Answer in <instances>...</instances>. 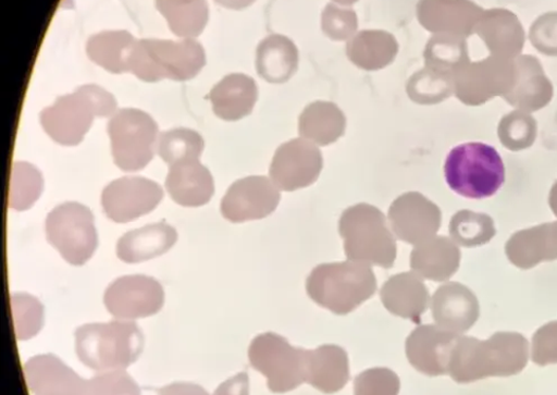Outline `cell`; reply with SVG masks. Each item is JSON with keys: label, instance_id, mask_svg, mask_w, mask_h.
Here are the masks:
<instances>
[{"label": "cell", "instance_id": "cell-1", "mask_svg": "<svg viewBox=\"0 0 557 395\" xmlns=\"http://www.w3.org/2000/svg\"><path fill=\"white\" fill-rule=\"evenodd\" d=\"M306 288L314 304L344 316L374 296L377 280L368 263L348 260L314 268L307 279Z\"/></svg>", "mask_w": 557, "mask_h": 395}, {"label": "cell", "instance_id": "cell-2", "mask_svg": "<svg viewBox=\"0 0 557 395\" xmlns=\"http://www.w3.org/2000/svg\"><path fill=\"white\" fill-rule=\"evenodd\" d=\"M116 108L113 94L97 85H85L44 109L40 120L53 141L63 146H77L96 118L114 115Z\"/></svg>", "mask_w": 557, "mask_h": 395}, {"label": "cell", "instance_id": "cell-3", "mask_svg": "<svg viewBox=\"0 0 557 395\" xmlns=\"http://www.w3.org/2000/svg\"><path fill=\"white\" fill-rule=\"evenodd\" d=\"M450 189L469 199L493 197L506 182V166L495 147L468 143L450 150L444 163Z\"/></svg>", "mask_w": 557, "mask_h": 395}, {"label": "cell", "instance_id": "cell-4", "mask_svg": "<svg viewBox=\"0 0 557 395\" xmlns=\"http://www.w3.org/2000/svg\"><path fill=\"white\" fill-rule=\"evenodd\" d=\"M339 234L348 260L392 269L397 258V242L385 215L369 203L350 206L339 221Z\"/></svg>", "mask_w": 557, "mask_h": 395}, {"label": "cell", "instance_id": "cell-5", "mask_svg": "<svg viewBox=\"0 0 557 395\" xmlns=\"http://www.w3.org/2000/svg\"><path fill=\"white\" fill-rule=\"evenodd\" d=\"M144 337L132 322L87 324L76 332L81 361L92 370H123L135 363L143 351Z\"/></svg>", "mask_w": 557, "mask_h": 395}, {"label": "cell", "instance_id": "cell-6", "mask_svg": "<svg viewBox=\"0 0 557 395\" xmlns=\"http://www.w3.org/2000/svg\"><path fill=\"white\" fill-rule=\"evenodd\" d=\"M207 64L202 46L194 39L138 40L129 60V72L146 83L162 79L187 82Z\"/></svg>", "mask_w": 557, "mask_h": 395}, {"label": "cell", "instance_id": "cell-7", "mask_svg": "<svg viewBox=\"0 0 557 395\" xmlns=\"http://www.w3.org/2000/svg\"><path fill=\"white\" fill-rule=\"evenodd\" d=\"M156 121L139 109H121L108 123L111 153L124 172L141 171L150 163L158 145Z\"/></svg>", "mask_w": 557, "mask_h": 395}, {"label": "cell", "instance_id": "cell-8", "mask_svg": "<svg viewBox=\"0 0 557 395\" xmlns=\"http://www.w3.org/2000/svg\"><path fill=\"white\" fill-rule=\"evenodd\" d=\"M46 233L51 246L74 267L84 266L98 247L95 217L79 202L55 207L47 217Z\"/></svg>", "mask_w": 557, "mask_h": 395}, {"label": "cell", "instance_id": "cell-9", "mask_svg": "<svg viewBox=\"0 0 557 395\" xmlns=\"http://www.w3.org/2000/svg\"><path fill=\"white\" fill-rule=\"evenodd\" d=\"M306 349L271 332L255 337L249 348L251 366L265 375L273 393H287L306 383Z\"/></svg>", "mask_w": 557, "mask_h": 395}, {"label": "cell", "instance_id": "cell-10", "mask_svg": "<svg viewBox=\"0 0 557 395\" xmlns=\"http://www.w3.org/2000/svg\"><path fill=\"white\" fill-rule=\"evenodd\" d=\"M323 156L318 145L295 138L276 149L270 165V177L281 192L305 189L319 180Z\"/></svg>", "mask_w": 557, "mask_h": 395}, {"label": "cell", "instance_id": "cell-11", "mask_svg": "<svg viewBox=\"0 0 557 395\" xmlns=\"http://www.w3.org/2000/svg\"><path fill=\"white\" fill-rule=\"evenodd\" d=\"M164 304L160 282L147 275H126L111 284L104 294L108 311L124 321L158 313Z\"/></svg>", "mask_w": 557, "mask_h": 395}, {"label": "cell", "instance_id": "cell-12", "mask_svg": "<svg viewBox=\"0 0 557 395\" xmlns=\"http://www.w3.org/2000/svg\"><path fill=\"white\" fill-rule=\"evenodd\" d=\"M162 198L158 183L145 177H123L106 186L101 202L110 220L127 223L154 211Z\"/></svg>", "mask_w": 557, "mask_h": 395}, {"label": "cell", "instance_id": "cell-13", "mask_svg": "<svg viewBox=\"0 0 557 395\" xmlns=\"http://www.w3.org/2000/svg\"><path fill=\"white\" fill-rule=\"evenodd\" d=\"M281 190L267 176H250L235 182L221 200V213L233 223L262 220L281 202Z\"/></svg>", "mask_w": 557, "mask_h": 395}, {"label": "cell", "instance_id": "cell-14", "mask_svg": "<svg viewBox=\"0 0 557 395\" xmlns=\"http://www.w3.org/2000/svg\"><path fill=\"white\" fill-rule=\"evenodd\" d=\"M24 373L35 395H88V381L53 355L33 357L25 365Z\"/></svg>", "mask_w": 557, "mask_h": 395}, {"label": "cell", "instance_id": "cell-15", "mask_svg": "<svg viewBox=\"0 0 557 395\" xmlns=\"http://www.w3.org/2000/svg\"><path fill=\"white\" fill-rule=\"evenodd\" d=\"M457 342L454 334L434 326L416 329L406 341V355L418 371L426 375L448 372L453 348Z\"/></svg>", "mask_w": 557, "mask_h": 395}, {"label": "cell", "instance_id": "cell-16", "mask_svg": "<svg viewBox=\"0 0 557 395\" xmlns=\"http://www.w3.org/2000/svg\"><path fill=\"white\" fill-rule=\"evenodd\" d=\"M209 100L219 119L236 122L251 114L258 100V87L249 75L233 73L212 88Z\"/></svg>", "mask_w": 557, "mask_h": 395}, {"label": "cell", "instance_id": "cell-17", "mask_svg": "<svg viewBox=\"0 0 557 395\" xmlns=\"http://www.w3.org/2000/svg\"><path fill=\"white\" fill-rule=\"evenodd\" d=\"M165 189L175 202L184 207L207 205L214 194V181L207 166L187 161L171 166Z\"/></svg>", "mask_w": 557, "mask_h": 395}, {"label": "cell", "instance_id": "cell-18", "mask_svg": "<svg viewBox=\"0 0 557 395\" xmlns=\"http://www.w3.org/2000/svg\"><path fill=\"white\" fill-rule=\"evenodd\" d=\"M349 381L348 355L339 346L307 350L306 383L326 394L337 393Z\"/></svg>", "mask_w": 557, "mask_h": 395}, {"label": "cell", "instance_id": "cell-19", "mask_svg": "<svg viewBox=\"0 0 557 395\" xmlns=\"http://www.w3.org/2000/svg\"><path fill=\"white\" fill-rule=\"evenodd\" d=\"M177 240V232L164 222L148 224L128 232L117 243V256L126 263H138L170 251Z\"/></svg>", "mask_w": 557, "mask_h": 395}, {"label": "cell", "instance_id": "cell-20", "mask_svg": "<svg viewBox=\"0 0 557 395\" xmlns=\"http://www.w3.org/2000/svg\"><path fill=\"white\" fill-rule=\"evenodd\" d=\"M432 205L417 193L399 196L389 206L388 221L396 237L408 244L419 243L430 233Z\"/></svg>", "mask_w": 557, "mask_h": 395}, {"label": "cell", "instance_id": "cell-21", "mask_svg": "<svg viewBox=\"0 0 557 395\" xmlns=\"http://www.w3.org/2000/svg\"><path fill=\"white\" fill-rule=\"evenodd\" d=\"M385 309L404 319L418 322L426 308L429 295L422 282L410 272L389 277L381 291Z\"/></svg>", "mask_w": 557, "mask_h": 395}, {"label": "cell", "instance_id": "cell-22", "mask_svg": "<svg viewBox=\"0 0 557 395\" xmlns=\"http://www.w3.org/2000/svg\"><path fill=\"white\" fill-rule=\"evenodd\" d=\"M399 46L395 36L383 30H363L347 45L349 61L366 71H377L392 64Z\"/></svg>", "mask_w": 557, "mask_h": 395}, {"label": "cell", "instance_id": "cell-23", "mask_svg": "<svg viewBox=\"0 0 557 395\" xmlns=\"http://www.w3.org/2000/svg\"><path fill=\"white\" fill-rule=\"evenodd\" d=\"M256 66L268 83L285 84L299 66V51L286 36H269L257 49Z\"/></svg>", "mask_w": 557, "mask_h": 395}, {"label": "cell", "instance_id": "cell-24", "mask_svg": "<svg viewBox=\"0 0 557 395\" xmlns=\"http://www.w3.org/2000/svg\"><path fill=\"white\" fill-rule=\"evenodd\" d=\"M346 118L337 104L315 101L309 104L299 120L302 138L318 146H329L345 135Z\"/></svg>", "mask_w": 557, "mask_h": 395}, {"label": "cell", "instance_id": "cell-25", "mask_svg": "<svg viewBox=\"0 0 557 395\" xmlns=\"http://www.w3.org/2000/svg\"><path fill=\"white\" fill-rule=\"evenodd\" d=\"M138 40L126 30L102 32L89 37L86 51L91 62L111 73L129 72L132 60Z\"/></svg>", "mask_w": 557, "mask_h": 395}, {"label": "cell", "instance_id": "cell-26", "mask_svg": "<svg viewBox=\"0 0 557 395\" xmlns=\"http://www.w3.org/2000/svg\"><path fill=\"white\" fill-rule=\"evenodd\" d=\"M157 8L182 39H195L209 22L207 0H157Z\"/></svg>", "mask_w": 557, "mask_h": 395}, {"label": "cell", "instance_id": "cell-27", "mask_svg": "<svg viewBox=\"0 0 557 395\" xmlns=\"http://www.w3.org/2000/svg\"><path fill=\"white\" fill-rule=\"evenodd\" d=\"M206 143L198 132L190 128H173L162 132L157 152L171 166L181 162L198 161Z\"/></svg>", "mask_w": 557, "mask_h": 395}, {"label": "cell", "instance_id": "cell-28", "mask_svg": "<svg viewBox=\"0 0 557 395\" xmlns=\"http://www.w3.org/2000/svg\"><path fill=\"white\" fill-rule=\"evenodd\" d=\"M44 190V177L39 169L27 162H15L12 166L9 206L22 212L30 209Z\"/></svg>", "mask_w": 557, "mask_h": 395}, {"label": "cell", "instance_id": "cell-29", "mask_svg": "<svg viewBox=\"0 0 557 395\" xmlns=\"http://www.w3.org/2000/svg\"><path fill=\"white\" fill-rule=\"evenodd\" d=\"M11 308L17 341H28L40 332L45 310L39 299L28 294H13Z\"/></svg>", "mask_w": 557, "mask_h": 395}, {"label": "cell", "instance_id": "cell-30", "mask_svg": "<svg viewBox=\"0 0 557 395\" xmlns=\"http://www.w3.org/2000/svg\"><path fill=\"white\" fill-rule=\"evenodd\" d=\"M400 381L396 372L386 368L369 369L355 382L356 395H398Z\"/></svg>", "mask_w": 557, "mask_h": 395}, {"label": "cell", "instance_id": "cell-31", "mask_svg": "<svg viewBox=\"0 0 557 395\" xmlns=\"http://www.w3.org/2000/svg\"><path fill=\"white\" fill-rule=\"evenodd\" d=\"M88 395H141L137 383L124 370L103 371L88 381Z\"/></svg>", "mask_w": 557, "mask_h": 395}, {"label": "cell", "instance_id": "cell-32", "mask_svg": "<svg viewBox=\"0 0 557 395\" xmlns=\"http://www.w3.org/2000/svg\"><path fill=\"white\" fill-rule=\"evenodd\" d=\"M323 30L332 40L344 41L351 39L358 28L356 12L329 5L323 12Z\"/></svg>", "mask_w": 557, "mask_h": 395}, {"label": "cell", "instance_id": "cell-33", "mask_svg": "<svg viewBox=\"0 0 557 395\" xmlns=\"http://www.w3.org/2000/svg\"><path fill=\"white\" fill-rule=\"evenodd\" d=\"M214 395H249V375L240 372L235 378L221 384Z\"/></svg>", "mask_w": 557, "mask_h": 395}, {"label": "cell", "instance_id": "cell-34", "mask_svg": "<svg viewBox=\"0 0 557 395\" xmlns=\"http://www.w3.org/2000/svg\"><path fill=\"white\" fill-rule=\"evenodd\" d=\"M158 395H210L202 387L191 383H175L157 391Z\"/></svg>", "mask_w": 557, "mask_h": 395}, {"label": "cell", "instance_id": "cell-35", "mask_svg": "<svg viewBox=\"0 0 557 395\" xmlns=\"http://www.w3.org/2000/svg\"><path fill=\"white\" fill-rule=\"evenodd\" d=\"M215 2L230 10H245L255 3V0H215Z\"/></svg>", "mask_w": 557, "mask_h": 395}, {"label": "cell", "instance_id": "cell-36", "mask_svg": "<svg viewBox=\"0 0 557 395\" xmlns=\"http://www.w3.org/2000/svg\"><path fill=\"white\" fill-rule=\"evenodd\" d=\"M334 2L341 5L349 7L359 2V0H334Z\"/></svg>", "mask_w": 557, "mask_h": 395}]
</instances>
